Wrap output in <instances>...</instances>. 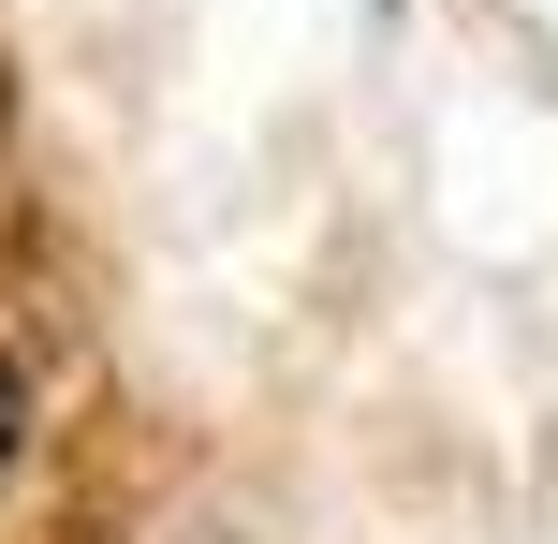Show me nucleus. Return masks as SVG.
<instances>
[{"mask_svg": "<svg viewBox=\"0 0 558 544\" xmlns=\"http://www.w3.org/2000/svg\"><path fill=\"white\" fill-rule=\"evenodd\" d=\"M15 412H29V398H15V368H0V457H15Z\"/></svg>", "mask_w": 558, "mask_h": 544, "instance_id": "f257e3e1", "label": "nucleus"}]
</instances>
